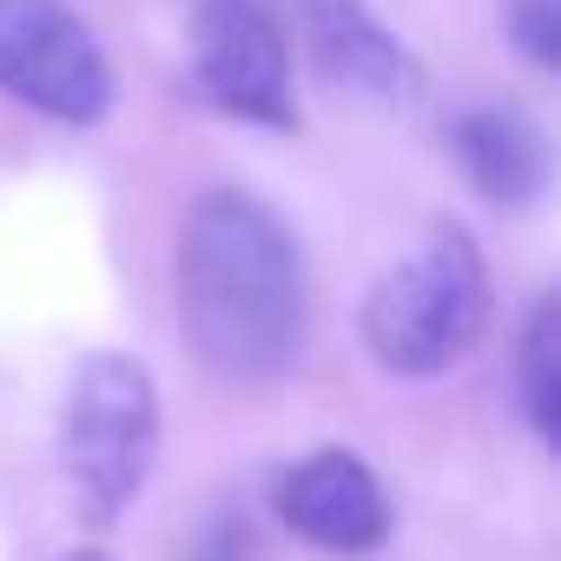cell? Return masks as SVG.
<instances>
[{"mask_svg":"<svg viewBox=\"0 0 561 561\" xmlns=\"http://www.w3.org/2000/svg\"><path fill=\"white\" fill-rule=\"evenodd\" d=\"M179 324L231 383L285 377L305 351L311 291L291 225L244 185H211L179 225Z\"/></svg>","mask_w":561,"mask_h":561,"instance_id":"1","label":"cell"},{"mask_svg":"<svg viewBox=\"0 0 561 561\" xmlns=\"http://www.w3.org/2000/svg\"><path fill=\"white\" fill-rule=\"evenodd\" d=\"M495 291L469 231L436 225L364 298V344L390 377H443L489 331Z\"/></svg>","mask_w":561,"mask_h":561,"instance_id":"2","label":"cell"},{"mask_svg":"<svg viewBox=\"0 0 561 561\" xmlns=\"http://www.w3.org/2000/svg\"><path fill=\"white\" fill-rule=\"evenodd\" d=\"M159 383L126 351H93L60 403V462L93 528L119 522L159 462Z\"/></svg>","mask_w":561,"mask_h":561,"instance_id":"3","label":"cell"},{"mask_svg":"<svg viewBox=\"0 0 561 561\" xmlns=\"http://www.w3.org/2000/svg\"><path fill=\"white\" fill-rule=\"evenodd\" d=\"M0 93L60 126H100L119 87L100 34L67 0H0Z\"/></svg>","mask_w":561,"mask_h":561,"instance_id":"4","label":"cell"},{"mask_svg":"<svg viewBox=\"0 0 561 561\" xmlns=\"http://www.w3.org/2000/svg\"><path fill=\"white\" fill-rule=\"evenodd\" d=\"M192 93L244 126L291 133L298 93H291V47L264 14V0H198L192 14Z\"/></svg>","mask_w":561,"mask_h":561,"instance_id":"5","label":"cell"},{"mask_svg":"<svg viewBox=\"0 0 561 561\" xmlns=\"http://www.w3.org/2000/svg\"><path fill=\"white\" fill-rule=\"evenodd\" d=\"M271 508L298 541L324 554H370L390 541V495L377 469L351 449H311L271 489Z\"/></svg>","mask_w":561,"mask_h":561,"instance_id":"6","label":"cell"},{"mask_svg":"<svg viewBox=\"0 0 561 561\" xmlns=\"http://www.w3.org/2000/svg\"><path fill=\"white\" fill-rule=\"evenodd\" d=\"M298 8V47L311 54L318 80L357 100H416L423 93V60L364 8V0H291Z\"/></svg>","mask_w":561,"mask_h":561,"instance_id":"7","label":"cell"},{"mask_svg":"<svg viewBox=\"0 0 561 561\" xmlns=\"http://www.w3.org/2000/svg\"><path fill=\"white\" fill-rule=\"evenodd\" d=\"M449 152L489 205H535L548 185V139L515 106H469L449 126Z\"/></svg>","mask_w":561,"mask_h":561,"instance_id":"8","label":"cell"},{"mask_svg":"<svg viewBox=\"0 0 561 561\" xmlns=\"http://www.w3.org/2000/svg\"><path fill=\"white\" fill-rule=\"evenodd\" d=\"M515 397L535 430V443H561V311L554 298H535L515 337Z\"/></svg>","mask_w":561,"mask_h":561,"instance_id":"9","label":"cell"},{"mask_svg":"<svg viewBox=\"0 0 561 561\" xmlns=\"http://www.w3.org/2000/svg\"><path fill=\"white\" fill-rule=\"evenodd\" d=\"M502 27L522 47L535 73H554L561 60V0H502Z\"/></svg>","mask_w":561,"mask_h":561,"instance_id":"10","label":"cell"},{"mask_svg":"<svg viewBox=\"0 0 561 561\" xmlns=\"http://www.w3.org/2000/svg\"><path fill=\"white\" fill-rule=\"evenodd\" d=\"M60 561H113L106 548H73V554H60Z\"/></svg>","mask_w":561,"mask_h":561,"instance_id":"11","label":"cell"}]
</instances>
